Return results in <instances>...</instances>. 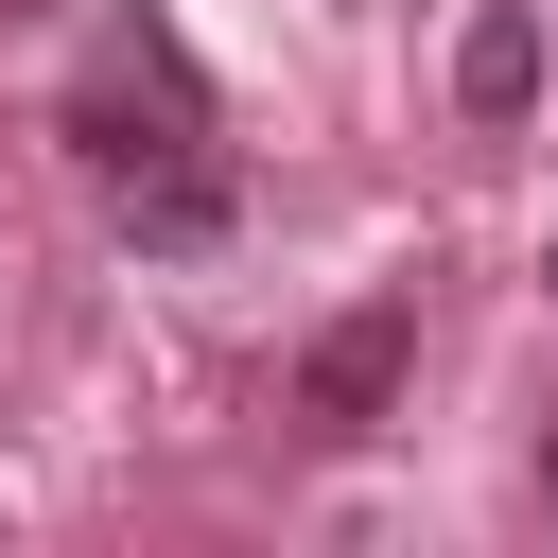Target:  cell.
Returning <instances> with one entry per match:
<instances>
[{"mask_svg": "<svg viewBox=\"0 0 558 558\" xmlns=\"http://www.w3.org/2000/svg\"><path fill=\"white\" fill-rule=\"evenodd\" d=\"M52 140H70V174L105 192V227H122L140 262H209V244H227V140H209V70H192L157 17H122V35H105V70L52 105Z\"/></svg>", "mask_w": 558, "mask_h": 558, "instance_id": "cell-1", "label": "cell"}, {"mask_svg": "<svg viewBox=\"0 0 558 558\" xmlns=\"http://www.w3.org/2000/svg\"><path fill=\"white\" fill-rule=\"evenodd\" d=\"M401 366H418V296H349L314 349H296V436L314 453H366L401 418Z\"/></svg>", "mask_w": 558, "mask_h": 558, "instance_id": "cell-2", "label": "cell"}, {"mask_svg": "<svg viewBox=\"0 0 558 558\" xmlns=\"http://www.w3.org/2000/svg\"><path fill=\"white\" fill-rule=\"evenodd\" d=\"M453 105H471V122H523V105H541V17H523V0H488V17L453 35Z\"/></svg>", "mask_w": 558, "mask_h": 558, "instance_id": "cell-3", "label": "cell"}, {"mask_svg": "<svg viewBox=\"0 0 558 558\" xmlns=\"http://www.w3.org/2000/svg\"><path fill=\"white\" fill-rule=\"evenodd\" d=\"M0 17H52V0H0Z\"/></svg>", "mask_w": 558, "mask_h": 558, "instance_id": "cell-4", "label": "cell"}, {"mask_svg": "<svg viewBox=\"0 0 558 558\" xmlns=\"http://www.w3.org/2000/svg\"><path fill=\"white\" fill-rule=\"evenodd\" d=\"M541 279H558V244H541Z\"/></svg>", "mask_w": 558, "mask_h": 558, "instance_id": "cell-5", "label": "cell"}]
</instances>
